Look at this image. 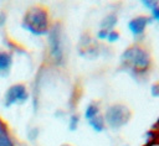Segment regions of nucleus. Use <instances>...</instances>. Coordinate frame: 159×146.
I'll return each mask as SVG.
<instances>
[{
  "mask_svg": "<svg viewBox=\"0 0 159 146\" xmlns=\"http://www.w3.org/2000/svg\"><path fill=\"white\" fill-rule=\"evenodd\" d=\"M22 26L35 35H42L47 31V15L46 11L39 7L31 9L24 17Z\"/></svg>",
  "mask_w": 159,
  "mask_h": 146,
  "instance_id": "1",
  "label": "nucleus"
},
{
  "mask_svg": "<svg viewBox=\"0 0 159 146\" xmlns=\"http://www.w3.org/2000/svg\"><path fill=\"white\" fill-rule=\"evenodd\" d=\"M123 61L129 63L132 67L137 69H145L149 66V56L148 53L138 47H133L125 51L123 54Z\"/></svg>",
  "mask_w": 159,
  "mask_h": 146,
  "instance_id": "2",
  "label": "nucleus"
},
{
  "mask_svg": "<svg viewBox=\"0 0 159 146\" xmlns=\"http://www.w3.org/2000/svg\"><path fill=\"white\" fill-rule=\"evenodd\" d=\"M129 118V111L127 108L122 105H114L108 109L106 113V120L112 127H119L122 126Z\"/></svg>",
  "mask_w": 159,
  "mask_h": 146,
  "instance_id": "3",
  "label": "nucleus"
},
{
  "mask_svg": "<svg viewBox=\"0 0 159 146\" xmlns=\"http://www.w3.org/2000/svg\"><path fill=\"white\" fill-rule=\"evenodd\" d=\"M26 99H27V92H26V88L21 84L11 87L7 90L6 97H5L6 105H11L14 103H22Z\"/></svg>",
  "mask_w": 159,
  "mask_h": 146,
  "instance_id": "4",
  "label": "nucleus"
},
{
  "mask_svg": "<svg viewBox=\"0 0 159 146\" xmlns=\"http://www.w3.org/2000/svg\"><path fill=\"white\" fill-rule=\"evenodd\" d=\"M148 17H144V16H139V17H135L130 22H129V28L130 31L134 33V35H140L144 28H145V25L148 24Z\"/></svg>",
  "mask_w": 159,
  "mask_h": 146,
  "instance_id": "5",
  "label": "nucleus"
},
{
  "mask_svg": "<svg viewBox=\"0 0 159 146\" xmlns=\"http://www.w3.org/2000/svg\"><path fill=\"white\" fill-rule=\"evenodd\" d=\"M10 67H11V56L6 52H0V75L7 74Z\"/></svg>",
  "mask_w": 159,
  "mask_h": 146,
  "instance_id": "6",
  "label": "nucleus"
},
{
  "mask_svg": "<svg viewBox=\"0 0 159 146\" xmlns=\"http://www.w3.org/2000/svg\"><path fill=\"white\" fill-rule=\"evenodd\" d=\"M0 146H12V142L7 136V132L2 122H0Z\"/></svg>",
  "mask_w": 159,
  "mask_h": 146,
  "instance_id": "7",
  "label": "nucleus"
},
{
  "mask_svg": "<svg viewBox=\"0 0 159 146\" xmlns=\"http://www.w3.org/2000/svg\"><path fill=\"white\" fill-rule=\"evenodd\" d=\"M97 113H98L97 106H94V105H89V106L87 108V110H86V118L91 120V119H93L94 116H97Z\"/></svg>",
  "mask_w": 159,
  "mask_h": 146,
  "instance_id": "8",
  "label": "nucleus"
},
{
  "mask_svg": "<svg viewBox=\"0 0 159 146\" xmlns=\"http://www.w3.org/2000/svg\"><path fill=\"white\" fill-rule=\"evenodd\" d=\"M153 16H154V19H157L159 21V7H154L153 9Z\"/></svg>",
  "mask_w": 159,
  "mask_h": 146,
  "instance_id": "9",
  "label": "nucleus"
},
{
  "mask_svg": "<svg viewBox=\"0 0 159 146\" xmlns=\"http://www.w3.org/2000/svg\"><path fill=\"white\" fill-rule=\"evenodd\" d=\"M117 37H118V35H117V33H114V32H112V33L108 36V40H109V41H113V40H116Z\"/></svg>",
  "mask_w": 159,
  "mask_h": 146,
  "instance_id": "10",
  "label": "nucleus"
},
{
  "mask_svg": "<svg viewBox=\"0 0 159 146\" xmlns=\"http://www.w3.org/2000/svg\"><path fill=\"white\" fill-rule=\"evenodd\" d=\"M149 146H159V145H149Z\"/></svg>",
  "mask_w": 159,
  "mask_h": 146,
  "instance_id": "11",
  "label": "nucleus"
}]
</instances>
